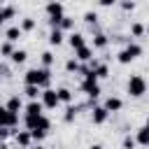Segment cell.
I'll return each instance as SVG.
<instances>
[{
    "label": "cell",
    "instance_id": "6da1fadb",
    "mask_svg": "<svg viewBox=\"0 0 149 149\" xmlns=\"http://www.w3.org/2000/svg\"><path fill=\"white\" fill-rule=\"evenodd\" d=\"M23 84H37L40 88L51 86V70L49 68H30L23 74Z\"/></svg>",
    "mask_w": 149,
    "mask_h": 149
},
{
    "label": "cell",
    "instance_id": "7a4b0ae2",
    "mask_svg": "<svg viewBox=\"0 0 149 149\" xmlns=\"http://www.w3.org/2000/svg\"><path fill=\"white\" fill-rule=\"evenodd\" d=\"M140 56H142V47H140L137 42H133V40H130V42H128V44L116 54V61H119L121 65H128V63H133V61H135V58H140Z\"/></svg>",
    "mask_w": 149,
    "mask_h": 149
},
{
    "label": "cell",
    "instance_id": "3957f363",
    "mask_svg": "<svg viewBox=\"0 0 149 149\" xmlns=\"http://www.w3.org/2000/svg\"><path fill=\"white\" fill-rule=\"evenodd\" d=\"M126 93H128L130 98H142V95L147 93V79H144L142 74H133V77L128 79V84H126Z\"/></svg>",
    "mask_w": 149,
    "mask_h": 149
},
{
    "label": "cell",
    "instance_id": "277c9868",
    "mask_svg": "<svg viewBox=\"0 0 149 149\" xmlns=\"http://www.w3.org/2000/svg\"><path fill=\"white\" fill-rule=\"evenodd\" d=\"M44 12H47V19H49V28H58V21H61V16L65 14V9H63V2H61V0L47 2V5H44Z\"/></svg>",
    "mask_w": 149,
    "mask_h": 149
},
{
    "label": "cell",
    "instance_id": "5b68a950",
    "mask_svg": "<svg viewBox=\"0 0 149 149\" xmlns=\"http://www.w3.org/2000/svg\"><path fill=\"white\" fill-rule=\"evenodd\" d=\"M23 126H26V130H51V121H49V116H44V114H37V116H23Z\"/></svg>",
    "mask_w": 149,
    "mask_h": 149
},
{
    "label": "cell",
    "instance_id": "8992f818",
    "mask_svg": "<svg viewBox=\"0 0 149 149\" xmlns=\"http://www.w3.org/2000/svg\"><path fill=\"white\" fill-rule=\"evenodd\" d=\"M40 102H42V107L44 109H56L61 102H58V95H56V88H42V93H40Z\"/></svg>",
    "mask_w": 149,
    "mask_h": 149
},
{
    "label": "cell",
    "instance_id": "52a82bcc",
    "mask_svg": "<svg viewBox=\"0 0 149 149\" xmlns=\"http://www.w3.org/2000/svg\"><path fill=\"white\" fill-rule=\"evenodd\" d=\"M0 126H5V128H16V126H19V114H16V112H9L5 105H0Z\"/></svg>",
    "mask_w": 149,
    "mask_h": 149
},
{
    "label": "cell",
    "instance_id": "ba28073f",
    "mask_svg": "<svg viewBox=\"0 0 149 149\" xmlns=\"http://www.w3.org/2000/svg\"><path fill=\"white\" fill-rule=\"evenodd\" d=\"M107 119H109V112H107L102 105H93V109H91V121H93L95 126H102Z\"/></svg>",
    "mask_w": 149,
    "mask_h": 149
},
{
    "label": "cell",
    "instance_id": "9c48e42d",
    "mask_svg": "<svg viewBox=\"0 0 149 149\" xmlns=\"http://www.w3.org/2000/svg\"><path fill=\"white\" fill-rule=\"evenodd\" d=\"M21 112H23V116H37V114H44V107L40 100H28Z\"/></svg>",
    "mask_w": 149,
    "mask_h": 149
},
{
    "label": "cell",
    "instance_id": "30bf717a",
    "mask_svg": "<svg viewBox=\"0 0 149 149\" xmlns=\"http://www.w3.org/2000/svg\"><path fill=\"white\" fill-rule=\"evenodd\" d=\"M14 142L21 147V149H26V147H30L33 144V137H30V130H14Z\"/></svg>",
    "mask_w": 149,
    "mask_h": 149
},
{
    "label": "cell",
    "instance_id": "8fae6325",
    "mask_svg": "<svg viewBox=\"0 0 149 149\" xmlns=\"http://www.w3.org/2000/svg\"><path fill=\"white\" fill-rule=\"evenodd\" d=\"M109 44V35L102 30H93V47L91 49H105Z\"/></svg>",
    "mask_w": 149,
    "mask_h": 149
},
{
    "label": "cell",
    "instance_id": "7c38bea8",
    "mask_svg": "<svg viewBox=\"0 0 149 149\" xmlns=\"http://www.w3.org/2000/svg\"><path fill=\"white\" fill-rule=\"evenodd\" d=\"M102 107H105L109 114H112V112H121V107H123V100H121V98H116V95H109V98H105Z\"/></svg>",
    "mask_w": 149,
    "mask_h": 149
},
{
    "label": "cell",
    "instance_id": "4fadbf2b",
    "mask_svg": "<svg viewBox=\"0 0 149 149\" xmlns=\"http://www.w3.org/2000/svg\"><path fill=\"white\" fill-rule=\"evenodd\" d=\"M74 58H77L79 63H86V61H91V58H93V49H91L88 44L77 47V49H74Z\"/></svg>",
    "mask_w": 149,
    "mask_h": 149
},
{
    "label": "cell",
    "instance_id": "5bb4252c",
    "mask_svg": "<svg viewBox=\"0 0 149 149\" xmlns=\"http://www.w3.org/2000/svg\"><path fill=\"white\" fill-rule=\"evenodd\" d=\"M133 137H135L137 147H147V144H149V128H147V126H140Z\"/></svg>",
    "mask_w": 149,
    "mask_h": 149
},
{
    "label": "cell",
    "instance_id": "9a60e30c",
    "mask_svg": "<svg viewBox=\"0 0 149 149\" xmlns=\"http://www.w3.org/2000/svg\"><path fill=\"white\" fill-rule=\"evenodd\" d=\"M68 44H70L72 49L84 47V44H86V37H84L81 33H77V30H70V35H68Z\"/></svg>",
    "mask_w": 149,
    "mask_h": 149
},
{
    "label": "cell",
    "instance_id": "2e32d148",
    "mask_svg": "<svg viewBox=\"0 0 149 149\" xmlns=\"http://www.w3.org/2000/svg\"><path fill=\"white\" fill-rule=\"evenodd\" d=\"M9 61H12V65H23L28 61V51L26 49H14L12 56H9Z\"/></svg>",
    "mask_w": 149,
    "mask_h": 149
},
{
    "label": "cell",
    "instance_id": "e0dca14e",
    "mask_svg": "<svg viewBox=\"0 0 149 149\" xmlns=\"http://www.w3.org/2000/svg\"><path fill=\"white\" fill-rule=\"evenodd\" d=\"M40 93H42V88H40L37 84H23V95H26L28 100H37Z\"/></svg>",
    "mask_w": 149,
    "mask_h": 149
},
{
    "label": "cell",
    "instance_id": "ac0fdd59",
    "mask_svg": "<svg viewBox=\"0 0 149 149\" xmlns=\"http://www.w3.org/2000/svg\"><path fill=\"white\" fill-rule=\"evenodd\" d=\"M63 40H65V33H63L61 28H51V33H49V44H51V47H58V44H63Z\"/></svg>",
    "mask_w": 149,
    "mask_h": 149
},
{
    "label": "cell",
    "instance_id": "d6986e66",
    "mask_svg": "<svg viewBox=\"0 0 149 149\" xmlns=\"http://www.w3.org/2000/svg\"><path fill=\"white\" fill-rule=\"evenodd\" d=\"M56 95H58V102H63V105H70L72 102V91L68 88V86H61V88H56Z\"/></svg>",
    "mask_w": 149,
    "mask_h": 149
},
{
    "label": "cell",
    "instance_id": "ffe728a7",
    "mask_svg": "<svg viewBox=\"0 0 149 149\" xmlns=\"http://www.w3.org/2000/svg\"><path fill=\"white\" fill-rule=\"evenodd\" d=\"M9 112H21L23 109V100H21V95H9V100H7V105H5Z\"/></svg>",
    "mask_w": 149,
    "mask_h": 149
},
{
    "label": "cell",
    "instance_id": "44dd1931",
    "mask_svg": "<svg viewBox=\"0 0 149 149\" xmlns=\"http://www.w3.org/2000/svg\"><path fill=\"white\" fill-rule=\"evenodd\" d=\"M21 37H23V33H21V28H19V26L7 28V33H5V40H7V42H14V44H16Z\"/></svg>",
    "mask_w": 149,
    "mask_h": 149
},
{
    "label": "cell",
    "instance_id": "7402d4cb",
    "mask_svg": "<svg viewBox=\"0 0 149 149\" xmlns=\"http://www.w3.org/2000/svg\"><path fill=\"white\" fill-rule=\"evenodd\" d=\"M58 28L63 30V33H70V30H74V19L72 16H61V21H58Z\"/></svg>",
    "mask_w": 149,
    "mask_h": 149
},
{
    "label": "cell",
    "instance_id": "603a6c76",
    "mask_svg": "<svg viewBox=\"0 0 149 149\" xmlns=\"http://www.w3.org/2000/svg\"><path fill=\"white\" fill-rule=\"evenodd\" d=\"M77 112H79V107L70 102V105L65 107V114H63V121H65V123H72V121L77 119Z\"/></svg>",
    "mask_w": 149,
    "mask_h": 149
},
{
    "label": "cell",
    "instance_id": "cb8c5ba5",
    "mask_svg": "<svg viewBox=\"0 0 149 149\" xmlns=\"http://www.w3.org/2000/svg\"><path fill=\"white\" fill-rule=\"evenodd\" d=\"M19 28H21V33H30V30H35V19L23 16V19H21V23H19Z\"/></svg>",
    "mask_w": 149,
    "mask_h": 149
},
{
    "label": "cell",
    "instance_id": "d4e9b609",
    "mask_svg": "<svg viewBox=\"0 0 149 149\" xmlns=\"http://www.w3.org/2000/svg\"><path fill=\"white\" fill-rule=\"evenodd\" d=\"M14 49H16V47H14V42H7V40H5V42L0 44V56H5V58H9Z\"/></svg>",
    "mask_w": 149,
    "mask_h": 149
},
{
    "label": "cell",
    "instance_id": "484cf974",
    "mask_svg": "<svg viewBox=\"0 0 149 149\" xmlns=\"http://www.w3.org/2000/svg\"><path fill=\"white\" fill-rule=\"evenodd\" d=\"M40 61H42V68H51V65H54V61H56V56H54L51 51H42Z\"/></svg>",
    "mask_w": 149,
    "mask_h": 149
},
{
    "label": "cell",
    "instance_id": "4316f807",
    "mask_svg": "<svg viewBox=\"0 0 149 149\" xmlns=\"http://www.w3.org/2000/svg\"><path fill=\"white\" fill-rule=\"evenodd\" d=\"M79 65H81V63L72 56V58H68V61H65V72H70V74H72V72H77V70H79Z\"/></svg>",
    "mask_w": 149,
    "mask_h": 149
},
{
    "label": "cell",
    "instance_id": "83f0119b",
    "mask_svg": "<svg viewBox=\"0 0 149 149\" xmlns=\"http://www.w3.org/2000/svg\"><path fill=\"white\" fill-rule=\"evenodd\" d=\"M142 35H144V23H140V21L133 23L130 26V37H142Z\"/></svg>",
    "mask_w": 149,
    "mask_h": 149
},
{
    "label": "cell",
    "instance_id": "f1b7e54d",
    "mask_svg": "<svg viewBox=\"0 0 149 149\" xmlns=\"http://www.w3.org/2000/svg\"><path fill=\"white\" fill-rule=\"evenodd\" d=\"M14 16H16V9H14L12 5H2V19L9 21V19H14Z\"/></svg>",
    "mask_w": 149,
    "mask_h": 149
},
{
    "label": "cell",
    "instance_id": "f546056e",
    "mask_svg": "<svg viewBox=\"0 0 149 149\" xmlns=\"http://www.w3.org/2000/svg\"><path fill=\"white\" fill-rule=\"evenodd\" d=\"M121 147H123V149H135V147H137V142H135V137H133V135H126V137H123V142H121Z\"/></svg>",
    "mask_w": 149,
    "mask_h": 149
},
{
    "label": "cell",
    "instance_id": "4dcf8cb0",
    "mask_svg": "<svg viewBox=\"0 0 149 149\" xmlns=\"http://www.w3.org/2000/svg\"><path fill=\"white\" fill-rule=\"evenodd\" d=\"M84 21H86L88 26H95V23H98V14H95V12H84Z\"/></svg>",
    "mask_w": 149,
    "mask_h": 149
},
{
    "label": "cell",
    "instance_id": "1f68e13d",
    "mask_svg": "<svg viewBox=\"0 0 149 149\" xmlns=\"http://www.w3.org/2000/svg\"><path fill=\"white\" fill-rule=\"evenodd\" d=\"M47 135H49L47 130H30V137H33V142H42Z\"/></svg>",
    "mask_w": 149,
    "mask_h": 149
},
{
    "label": "cell",
    "instance_id": "d6a6232c",
    "mask_svg": "<svg viewBox=\"0 0 149 149\" xmlns=\"http://www.w3.org/2000/svg\"><path fill=\"white\" fill-rule=\"evenodd\" d=\"M119 5H121V9H123V12L135 9V0H119Z\"/></svg>",
    "mask_w": 149,
    "mask_h": 149
},
{
    "label": "cell",
    "instance_id": "836d02e7",
    "mask_svg": "<svg viewBox=\"0 0 149 149\" xmlns=\"http://www.w3.org/2000/svg\"><path fill=\"white\" fill-rule=\"evenodd\" d=\"M0 77H2V79H9V77H12V70H9L5 63H0Z\"/></svg>",
    "mask_w": 149,
    "mask_h": 149
},
{
    "label": "cell",
    "instance_id": "e575fe53",
    "mask_svg": "<svg viewBox=\"0 0 149 149\" xmlns=\"http://www.w3.org/2000/svg\"><path fill=\"white\" fill-rule=\"evenodd\" d=\"M116 2H119V0H98V5H100V7H114Z\"/></svg>",
    "mask_w": 149,
    "mask_h": 149
},
{
    "label": "cell",
    "instance_id": "d590c367",
    "mask_svg": "<svg viewBox=\"0 0 149 149\" xmlns=\"http://www.w3.org/2000/svg\"><path fill=\"white\" fill-rule=\"evenodd\" d=\"M26 149H44V147H42V142H35V144H30V147H26Z\"/></svg>",
    "mask_w": 149,
    "mask_h": 149
},
{
    "label": "cell",
    "instance_id": "8d00e7d4",
    "mask_svg": "<svg viewBox=\"0 0 149 149\" xmlns=\"http://www.w3.org/2000/svg\"><path fill=\"white\" fill-rule=\"evenodd\" d=\"M88 149H105V147H102V144H91Z\"/></svg>",
    "mask_w": 149,
    "mask_h": 149
},
{
    "label": "cell",
    "instance_id": "74e56055",
    "mask_svg": "<svg viewBox=\"0 0 149 149\" xmlns=\"http://www.w3.org/2000/svg\"><path fill=\"white\" fill-rule=\"evenodd\" d=\"M5 23V19H2V5H0V26Z\"/></svg>",
    "mask_w": 149,
    "mask_h": 149
},
{
    "label": "cell",
    "instance_id": "f35d334b",
    "mask_svg": "<svg viewBox=\"0 0 149 149\" xmlns=\"http://www.w3.org/2000/svg\"><path fill=\"white\" fill-rule=\"evenodd\" d=\"M5 2H7V0H0V5H5Z\"/></svg>",
    "mask_w": 149,
    "mask_h": 149
},
{
    "label": "cell",
    "instance_id": "ab89813d",
    "mask_svg": "<svg viewBox=\"0 0 149 149\" xmlns=\"http://www.w3.org/2000/svg\"><path fill=\"white\" fill-rule=\"evenodd\" d=\"M47 2H54V0H47Z\"/></svg>",
    "mask_w": 149,
    "mask_h": 149
}]
</instances>
